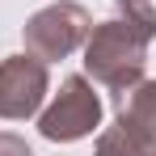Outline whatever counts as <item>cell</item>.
Masks as SVG:
<instances>
[{"instance_id": "1", "label": "cell", "mask_w": 156, "mask_h": 156, "mask_svg": "<svg viewBox=\"0 0 156 156\" xmlns=\"http://www.w3.org/2000/svg\"><path fill=\"white\" fill-rule=\"evenodd\" d=\"M156 38V9H122L118 17L97 21L84 38V76L105 84L118 101L144 80L148 47Z\"/></svg>"}, {"instance_id": "2", "label": "cell", "mask_w": 156, "mask_h": 156, "mask_svg": "<svg viewBox=\"0 0 156 156\" xmlns=\"http://www.w3.org/2000/svg\"><path fill=\"white\" fill-rule=\"evenodd\" d=\"M89 30H93V17H89L84 4H76V0H55V4L38 9L26 21L21 42H26V55L42 59V63H55V59H68L76 47H84Z\"/></svg>"}, {"instance_id": "3", "label": "cell", "mask_w": 156, "mask_h": 156, "mask_svg": "<svg viewBox=\"0 0 156 156\" xmlns=\"http://www.w3.org/2000/svg\"><path fill=\"white\" fill-rule=\"evenodd\" d=\"M101 127V97L93 93L89 76H68L59 84L55 101L38 114V131L51 144H76Z\"/></svg>"}, {"instance_id": "4", "label": "cell", "mask_w": 156, "mask_h": 156, "mask_svg": "<svg viewBox=\"0 0 156 156\" xmlns=\"http://www.w3.org/2000/svg\"><path fill=\"white\" fill-rule=\"evenodd\" d=\"M51 89L47 63L34 55H9L0 59V118L21 122L42 110V97Z\"/></svg>"}, {"instance_id": "5", "label": "cell", "mask_w": 156, "mask_h": 156, "mask_svg": "<svg viewBox=\"0 0 156 156\" xmlns=\"http://www.w3.org/2000/svg\"><path fill=\"white\" fill-rule=\"evenodd\" d=\"M114 122L131 135L139 156H156V80H139L131 89Z\"/></svg>"}, {"instance_id": "6", "label": "cell", "mask_w": 156, "mask_h": 156, "mask_svg": "<svg viewBox=\"0 0 156 156\" xmlns=\"http://www.w3.org/2000/svg\"><path fill=\"white\" fill-rule=\"evenodd\" d=\"M93 156H139V148L131 144V135L118 122L114 127H105L101 135H97V148H93Z\"/></svg>"}, {"instance_id": "7", "label": "cell", "mask_w": 156, "mask_h": 156, "mask_svg": "<svg viewBox=\"0 0 156 156\" xmlns=\"http://www.w3.org/2000/svg\"><path fill=\"white\" fill-rule=\"evenodd\" d=\"M0 156H34V152H30V144L21 139V135L0 131Z\"/></svg>"}, {"instance_id": "8", "label": "cell", "mask_w": 156, "mask_h": 156, "mask_svg": "<svg viewBox=\"0 0 156 156\" xmlns=\"http://www.w3.org/2000/svg\"><path fill=\"white\" fill-rule=\"evenodd\" d=\"M114 4L127 9V13H131V9H152V0H114Z\"/></svg>"}]
</instances>
